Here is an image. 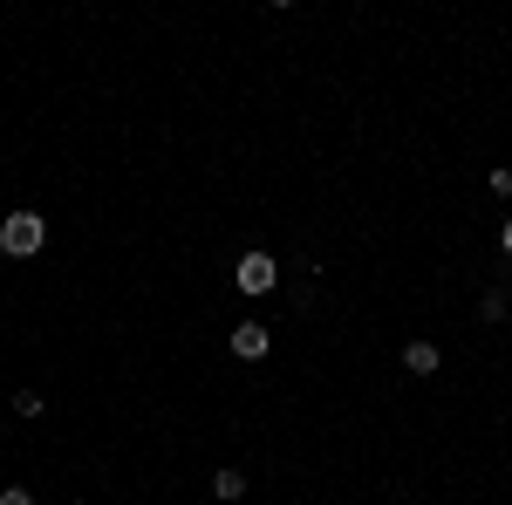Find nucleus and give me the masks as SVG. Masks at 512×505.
I'll return each instance as SVG.
<instances>
[{"instance_id": "423d86ee", "label": "nucleus", "mask_w": 512, "mask_h": 505, "mask_svg": "<svg viewBox=\"0 0 512 505\" xmlns=\"http://www.w3.org/2000/svg\"><path fill=\"white\" fill-rule=\"evenodd\" d=\"M0 505H35V492H21V485H7V492H0Z\"/></svg>"}, {"instance_id": "f03ea898", "label": "nucleus", "mask_w": 512, "mask_h": 505, "mask_svg": "<svg viewBox=\"0 0 512 505\" xmlns=\"http://www.w3.org/2000/svg\"><path fill=\"white\" fill-rule=\"evenodd\" d=\"M239 294H274V280H280V267L274 260H267V253H246V260H239Z\"/></svg>"}, {"instance_id": "6e6552de", "label": "nucleus", "mask_w": 512, "mask_h": 505, "mask_svg": "<svg viewBox=\"0 0 512 505\" xmlns=\"http://www.w3.org/2000/svg\"><path fill=\"white\" fill-rule=\"evenodd\" d=\"M499 246H506V253H512V219H506V226H499Z\"/></svg>"}, {"instance_id": "7ed1b4c3", "label": "nucleus", "mask_w": 512, "mask_h": 505, "mask_svg": "<svg viewBox=\"0 0 512 505\" xmlns=\"http://www.w3.org/2000/svg\"><path fill=\"white\" fill-rule=\"evenodd\" d=\"M233 355L239 362H260V355H267V328H260V321H239L233 328Z\"/></svg>"}, {"instance_id": "f257e3e1", "label": "nucleus", "mask_w": 512, "mask_h": 505, "mask_svg": "<svg viewBox=\"0 0 512 505\" xmlns=\"http://www.w3.org/2000/svg\"><path fill=\"white\" fill-rule=\"evenodd\" d=\"M41 239H48L41 212H7V219H0V253H14V260L41 253Z\"/></svg>"}, {"instance_id": "0eeeda50", "label": "nucleus", "mask_w": 512, "mask_h": 505, "mask_svg": "<svg viewBox=\"0 0 512 505\" xmlns=\"http://www.w3.org/2000/svg\"><path fill=\"white\" fill-rule=\"evenodd\" d=\"M492 192H506V198H512V164H499V171H492Z\"/></svg>"}, {"instance_id": "39448f33", "label": "nucleus", "mask_w": 512, "mask_h": 505, "mask_svg": "<svg viewBox=\"0 0 512 505\" xmlns=\"http://www.w3.org/2000/svg\"><path fill=\"white\" fill-rule=\"evenodd\" d=\"M239 492H246V478H239V471H219V478H212V499H239Z\"/></svg>"}, {"instance_id": "20e7f679", "label": "nucleus", "mask_w": 512, "mask_h": 505, "mask_svg": "<svg viewBox=\"0 0 512 505\" xmlns=\"http://www.w3.org/2000/svg\"><path fill=\"white\" fill-rule=\"evenodd\" d=\"M403 369L410 376H437V349L431 342H403Z\"/></svg>"}]
</instances>
